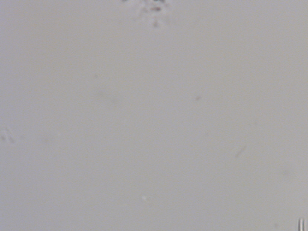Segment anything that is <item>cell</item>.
I'll list each match as a JSON object with an SVG mask.
<instances>
[{
    "instance_id": "obj_1",
    "label": "cell",
    "mask_w": 308,
    "mask_h": 231,
    "mask_svg": "<svg viewBox=\"0 0 308 231\" xmlns=\"http://www.w3.org/2000/svg\"><path fill=\"white\" fill-rule=\"evenodd\" d=\"M299 231H301V220H300L299 223Z\"/></svg>"
}]
</instances>
